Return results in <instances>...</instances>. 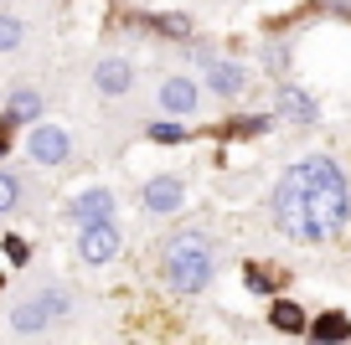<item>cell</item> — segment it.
I'll list each match as a JSON object with an SVG mask.
<instances>
[{"instance_id": "obj_21", "label": "cell", "mask_w": 351, "mask_h": 345, "mask_svg": "<svg viewBox=\"0 0 351 345\" xmlns=\"http://www.w3.org/2000/svg\"><path fill=\"white\" fill-rule=\"evenodd\" d=\"M248 289L269 294V289H274V279H269V273H263V268H248Z\"/></svg>"}, {"instance_id": "obj_12", "label": "cell", "mask_w": 351, "mask_h": 345, "mask_svg": "<svg viewBox=\"0 0 351 345\" xmlns=\"http://www.w3.org/2000/svg\"><path fill=\"white\" fill-rule=\"evenodd\" d=\"M47 320H52V314H47L42 299H26V304H16V309H11V330L16 335H42Z\"/></svg>"}, {"instance_id": "obj_1", "label": "cell", "mask_w": 351, "mask_h": 345, "mask_svg": "<svg viewBox=\"0 0 351 345\" xmlns=\"http://www.w3.org/2000/svg\"><path fill=\"white\" fill-rule=\"evenodd\" d=\"M305 165H310V232H315V242H326L346 222V181L326 155H310Z\"/></svg>"}, {"instance_id": "obj_19", "label": "cell", "mask_w": 351, "mask_h": 345, "mask_svg": "<svg viewBox=\"0 0 351 345\" xmlns=\"http://www.w3.org/2000/svg\"><path fill=\"white\" fill-rule=\"evenodd\" d=\"M181 134H186L181 124H150V140H160V144H176Z\"/></svg>"}, {"instance_id": "obj_10", "label": "cell", "mask_w": 351, "mask_h": 345, "mask_svg": "<svg viewBox=\"0 0 351 345\" xmlns=\"http://www.w3.org/2000/svg\"><path fill=\"white\" fill-rule=\"evenodd\" d=\"M73 216H77V227H83V222H104V216H114V196L93 186V191L73 196Z\"/></svg>"}, {"instance_id": "obj_6", "label": "cell", "mask_w": 351, "mask_h": 345, "mask_svg": "<svg viewBox=\"0 0 351 345\" xmlns=\"http://www.w3.org/2000/svg\"><path fill=\"white\" fill-rule=\"evenodd\" d=\"M93 88H99L104 98H119L134 88V67L124 62V57H104L99 67H93Z\"/></svg>"}, {"instance_id": "obj_2", "label": "cell", "mask_w": 351, "mask_h": 345, "mask_svg": "<svg viewBox=\"0 0 351 345\" xmlns=\"http://www.w3.org/2000/svg\"><path fill=\"white\" fill-rule=\"evenodd\" d=\"M165 279L176 294H202L212 283V242L202 232H176L165 242Z\"/></svg>"}, {"instance_id": "obj_14", "label": "cell", "mask_w": 351, "mask_h": 345, "mask_svg": "<svg viewBox=\"0 0 351 345\" xmlns=\"http://www.w3.org/2000/svg\"><path fill=\"white\" fill-rule=\"evenodd\" d=\"M16 124H36V114H42V98L32 93V88H21V93H11V108H5Z\"/></svg>"}, {"instance_id": "obj_7", "label": "cell", "mask_w": 351, "mask_h": 345, "mask_svg": "<svg viewBox=\"0 0 351 345\" xmlns=\"http://www.w3.org/2000/svg\"><path fill=\"white\" fill-rule=\"evenodd\" d=\"M181 201H186V191H181V181H176V175H155V181L145 186V212H155V216L181 212Z\"/></svg>"}, {"instance_id": "obj_5", "label": "cell", "mask_w": 351, "mask_h": 345, "mask_svg": "<svg viewBox=\"0 0 351 345\" xmlns=\"http://www.w3.org/2000/svg\"><path fill=\"white\" fill-rule=\"evenodd\" d=\"M26 155H32L36 165H62L67 155H73V140H67L62 129H52V124H36V129H32V144H26Z\"/></svg>"}, {"instance_id": "obj_3", "label": "cell", "mask_w": 351, "mask_h": 345, "mask_svg": "<svg viewBox=\"0 0 351 345\" xmlns=\"http://www.w3.org/2000/svg\"><path fill=\"white\" fill-rule=\"evenodd\" d=\"M274 222L285 227L295 242H315V232H310V165H289L285 181H279L274 191Z\"/></svg>"}, {"instance_id": "obj_4", "label": "cell", "mask_w": 351, "mask_h": 345, "mask_svg": "<svg viewBox=\"0 0 351 345\" xmlns=\"http://www.w3.org/2000/svg\"><path fill=\"white\" fill-rule=\"evenodd\" d=\"M114 253H119V227H114V216L77 227V258L83 263H109Z\"/></svg>"}, {"instance_id": "obj_11", "label": "cell", "mask_w": 351, "mask_h": 345, "mask_svg": "<svg viewBox=\"0 0 351 345\" xmlns=\"http://www.w3.org/2000/svg\"><path fill=\"white\" fill-rule=\"evenodd\" d=\"M207 83H212V93L232 98V93H243V83H248V73H243L238 62H207Z\"/></svg>"}, {"instance_id": "obj_20", "label": "cell", "mask_w": 351, "mask_h": 345, "mask_svg": "<svg viewBox=\"0 0 351 345\" xmlns=\"http://www.w3.org/2000/svg\"><path fill=\"white\" fill-rule=\"evenodd\" d=\"M36 299H42V304H47V314H52V320H57V314H67V294H57V289H47V294H36Z\"/></svg>"}, {"instance_id": "obj_8", "label": "cell", "mask_w": 351, "mask_h": 345, "mask_svg": "<svg viewBox=\"0 0 351 345\" xmlns=\"http://www.w3.org/2000/svg\"><path fill=\"white\" fill-rule=\"evenodd\" d=\"M279 114H285V119H295V124H315V119H320V103L305 93V88L279 83Z\"/></svg>"}, {"instance_id": "obj_22", "label": "cell", "mask_w": 351, "mask_h": 345, "mask_svg": "<svg viewBox=\"0 0 351 345\" xmlns=\"http://www.w3.org/2000/svg\"><path fill=\"white\" fill-rule=\"evenodd\" d=\"M5 258H11V263H26V242H21V238H5Z\"/></svg>"}, {"instance_id": "obj_17", "label": "cell", "mask_w": 351, "mask_h": 345, "mask_svg": "<svg viewBox=\"0 0 351 345\" xmlns=\"http://www.w3.org/2000/svg\"><path fill=\"white\" fill-rule=\"evenodd\" d=\"M21 36H26V26L16 21V16L0 11V52H16V47H21Z\"/></svg>"}, {"instance_id": "obj_16", "label": "cell", "mask_w": 351, "mask_h": 345, "mask_svg": "<svg viewBox=\"0 0 351 345\" xmlns=\"http://www.w3.org/2000/svg\"><path fill=\"white\" fill-rule=\"evenodd\" d=\"M16 206H21V181L0 170V216H11Z\"/></svg>"}, {"instance_id": "obj_18", "label": "cell", "mask_w": 351, "mask_h": 345, "mask_svg": "<svg viewBox=\"0 0 351 345\" xmlns=\"http://www.w3.org/2000/svg\"><path fill=\"white\" fill-rule=\"evenodd\" d=\"M155 26H160L165 36H191V16H181V11H171V16H155Z\"/></svg>"}, {"instance_id": "obj_15", "label": "cell", "mask_w": 351, "mask_h": 345, "mask_svg": "<svg viewBox=\"0 0 351 345\" xmlns=\"http://www.w3.org/2000/svg\"><path fill=\"white\" fill-rule=\"evenodd\" d=\"M310 330H315L320 340H346V335H351V324H346V314H320V320L310 324Z\"/></svg>"}, {"instance_id": "obj_13", "label": "cell", "mask_w": 351, "mask_h": 345, "mask_svg": "<svg viewBox=\"0 0 351 345\" xmlns=\"http://www.w3.org/2000/svg\"><path fill=\"white\" fill-rule=\"evenodd\" d=\"M269 324H274V330H285V335H300V330H305V314H300V304L279 299L274 309H269Z\"/></svg>"}, {"instance_id": "obj_9", "label": "cell", "mask_w": 351, "mask_h": 345, "mask_svg": "<svg viewBox=\"0 0 351 345\" xmlns=\"http://www.w3.org/2000/svg\"><path fill=\"white\" fill-rule=\"evenodd\" d=\"M160 108L165 114H197V83H191V77H165L160 83Z\"/></svg>"}]
</instances>
